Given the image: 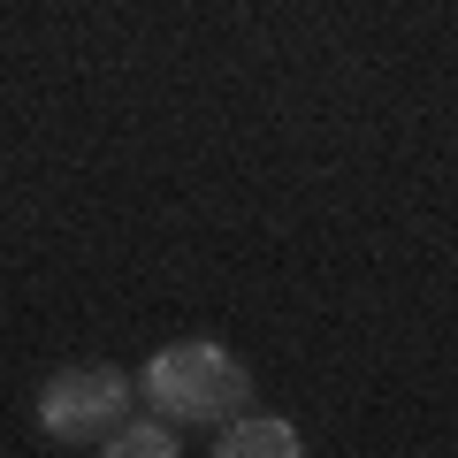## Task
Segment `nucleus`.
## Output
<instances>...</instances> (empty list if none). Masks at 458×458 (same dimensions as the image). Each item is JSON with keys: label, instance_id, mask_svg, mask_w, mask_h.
Returning <instances> with one entry per match:
<instances>
[{"label": "nucleus", "instance_id": "obj_4", "mask_svg": "<svg viewBox=\"0 0 458 458\" xmlns=\"http://www.w3.org/2000/svg\"><path fill=\"white\" fill-rule=\"evenodd\" d=\"M114 458H176V436H168V420H123L107 436Z\"/></svg>", "mask_w": 458, "mask_h": 458}, {"label": "nucleus", "instance_id": "obj_1", "mask_svg": "<svg viewBox=\"0 0 458 458\" xmlns=\"http://www.w3.org/2000/svg\"><path fill=\"white\" fill-rule=\"evenodd\" d=\"M146 397L161 405V420H229V412H245L252 397V375L237 352L207 336H183V344H161L146 360Z\"/></svg>", "mask_w": 458, "mask_h": 458}, {"label": "nucleus", "instance_id": "obj_3", "mask_svg": "<svg viewBox=\"0 0 458 458\" xmlns=\"http://www.w3.org/2000/svg\"><path fill=\"white\" fill-rule=\"evenodd\" d=\"M214 451H222V458H298L306 443H298L291 420H267V412H229Z\"/></svg>", "mask_w": 458, "mask_h": 458}, {"label": "nucleus", "instance_id": "obj_2", "mask_svg": "<svg viewBox=\"0 0 458 458\" xmlns=\"http://www.w3.org/2000/svg\"><path fill=\"white\" fill-rule=\"evenodd\" d=\"M123 412H131V375L107 360H77L62 375H47V390H38V428L62 451H107Z\"/></svg>", "mask_w": 458, "mask_h": 458}]
</instances>
